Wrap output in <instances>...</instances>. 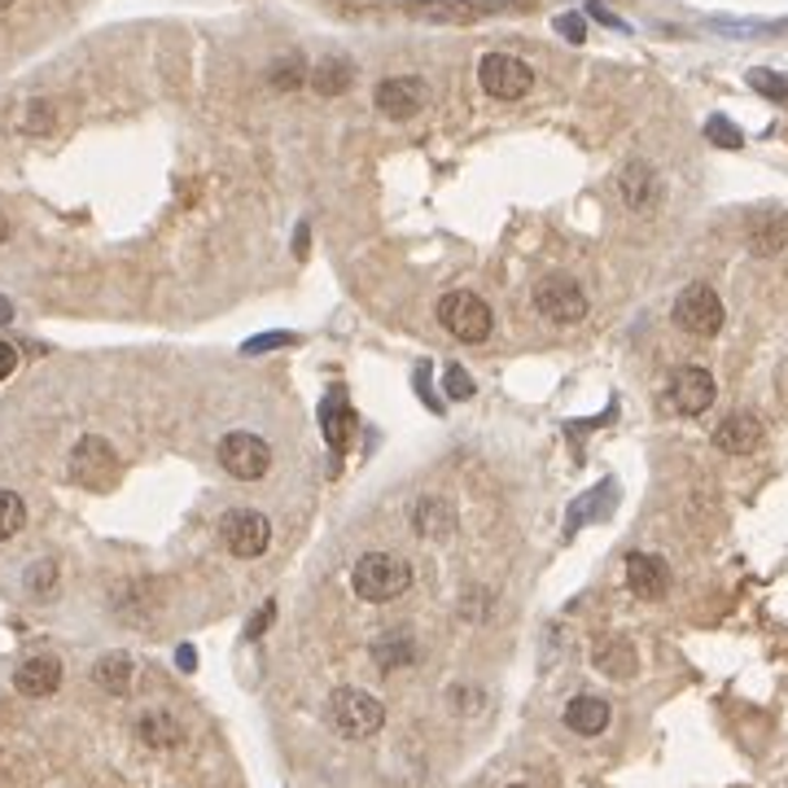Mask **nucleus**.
I'll list each match as a JSON object with an SVG mask.
<instances>
[{"label":"nucleus","mask_w":788,"mask_h":788,"mask_svg":"<svg viewBox=\"0 0 788 788\" xmlns=\"http://www.w3.org/2000/svg\"><path fill=\"white\" fill-rule=\"evenodd\" d=\"M350 587H355L359 600L386 605V600H395V596H403L412 587V569L395 553H364L350 569Z\"/></svg>","instance_id":"f257e3e1"},{"label":"nucleus","mask_w":788,"mask_h":788,"mask_svg":"<svg viewBox=\"0 0 788 788\" xmlns=\"http://www.w3.org/2000/svg\"><path fill=\"white\" fill-rule=\"evenodd\" d=\"M325 718H329V727H334L338 736H346V740H368V736L381 732L386 705H381L372 692H364V687H338V692L329 696V705H325Z\"/></svg>","instance_id":"f03ea898"},{"label":"nucleus","mask_w":788,"mask_h":788,"mask_svg":"<svg viewBox=\"0 0 788 788\" xmlns=\"http://www.w3.org/2000/svg\"><path fill=\"white\" fill-rule=\"evenodd\" d=\"M439 325L460 342H486L491 329H495V312H491L477 294L451 290V294H443V303H439Z\"/></svg>","instance_id":"7ed1b4c3"},{"label":"nucleus","mask_w":788,"mask_h":788,"mask_svg":"<svg viewBox=\"0 0 788 788\" xmlns=\"http://www.w3.org/2000/svg\"><path fill=\"white\" fill-rule=\"evenodd\" d=\"M477 84L495 102H522L535 88V71L522 57H513V53H486L477 62Z\"/></svg>","instance_id":"20e7f679"},{"label":"nucleus","mask_w":788,"mask_h":788,"mask_svg":"<svg viewBox=\"0 0 788 788\" xmlns=\"http://www.w3.org/2000/svg\"><path fill=\"white\" fill-rule=\"evenodd\" d=\"M671 321L692 338H714L723 329L727 312H723V298L710 285H687L675 298V307H671Z\"/></svg>","instance_id":"39448f33"},{"label":"nucleus","mask_w":788,"mask_h":788,"mask_svg":"<svg viewBox=\"0 0 788 788\" xmlns=\"http://www.w3.org/2000/svg\"><path fill=\"white\" fill-rule=\"evenodd\" d=\"M535 312L548 321V325H578L587 316V294L578 290V281H569L565 272H548L539 285H535Z\"/></svg>","instance_id":"423d86ee"},{"label":"nucleus","mask_w":788,"mask_h":788,"mask_svg":"<svg viewBox=\"0 0 788 788\" xmlns=\"http://www.w3.org/2000/svg\"><path fill=\"white\" fill-rule=\"evenodd\" d=\"M71 477L88 491H111L118 482V451L102 434H84L71 448Z\"/></svg>","instance_id":"0eeeda50"},{"label":"nucleus","mask_w":788,"mask_h":788,"mask_svg":"<svg viewBox=\"0 0 788 788\" xmlns=\"http://www.w3.org/2000/svg\"><path fill=\"white\" fill-rule=\"evenodd\" d=\"M220 464L237 482H259L272 469V448H267V439H259L250 430H232L220 439Z\"/></svg>","instance_id":"6e6552de"},{"label":"nucleus","mask_w":788,"mask_h":788,"mask_svg":"<svg viewBox=\"0 0 788 788\" xmlns=\"http://www.w3.org/2000/svg\"><path fill=\"white\" fill-rule=\"evenodd\" d=\"M220 539H224V548L232 553V557L254 561V557L267 553V544H272V526H267V517L254 513V508H232V513L220 517Z\"/></svg>","instance_id":"1a4fd4ad"},{"label":"nucleus","mask_w":788,"mask_h":788,"mask_svg":"<svg viewBox=\"0 0 788 788\" xmlns=\"http://www.w3.org/2000/svg\"><path fill=\"white\" fill-rule=\"evenodd\" d=\"M425 102H430V84L421 75H390V80H381L372 88V106L386 118H395V123L417 118V114L425 111Z\"/></svg>","instance_id":"9d476101"},{"label":"nucleus","mask_w":788,"mask_h":788,"mask_svg":"<svg viewBox=\"0 0 788 788\" xmlns=\"http://www.w3.org/2000/svg\"><path fill=\"white\" fill-rule=\"evenodd\" d=\"M618 193H622L627 211L649 216V211L662 202V176H658V167L644 162V158H631V162L622 167V176H618Z\"/></svg>","instance_id":"9b49d317"},{"label":"nucleus","mask_w":788,"mask_h":788,"mask_svg":"<svg viewBox=\"0 0 788 788\" xmlns=\"http://www.w3.org/2000/svg\"><path fill=\"white\" fill-rule=\"evenodd\" d=\"M718 386L710 377V368H696V364H683L671 381V408L679 417H701L710 403H714Z\"/></svg>","instance_id":"f8f14e48"},{"label":"nucleus","mask_w":788,"mask_h":788,"mask_svg":"<svg viewBox=\"0 0 788 788\" xmlns=\"http://www.w3.org/2000/svg\"><path fill=\"white\" fill-rule=\"evenodd\" d=\"M627 587L640 600H662L671 591V565L653 553H631L627 557Z\"/></svg>","instance_id":"ddd939ff"},{"label":"nucleus","mask_w":788,"mask_h":788,"mask_svg":"<svg viewBox=\"0 0 788 788\" xmlns=\"http://www.w3.org/2000/svg\"><path fill=\"white\" fill-rule=\"evenodd\" d=\"M13 687H18L22 696H31V701L53 696V692L62 687V662H57L53 653H35V658H27V662L13 671Z\"/></svg>","instance_id":"4468645a"},{"label":"nucleus","mask_w":788,"mask_h":788,"mask_svg":"<svg viewBox=\"0 0 788 788\" xmlns=\"http://www.w3.org/2000/svg\"><path fill=\"white\" fill-rule=\"evenodd\" d=\"M763 443V421L754 417V412H727L723 421H718V430H714V448L727 451V455H749V451H758Z\"/></svg>","instance_id":"2eb2a0df"},{"label":"nucleus","mask_w":788,"mask_h":788,"mask_svg":"<svg viewBox=\"0 0 788 788\" xmlns=\"http://www.w3.org/2000/svg\"><path fill=\"white\" fill-rule=\"evenodd\" d=\"M412 530L421 539H434V544H448L455 535V504L443 495H421L412 504Z\"/></svg>","instance_id":"dca6fc26"},{"label":"nucleus","mask_w":788,"mask_h":788,"mask_svg":"<svg viewBox=\"0 0 788 788\" xmlns=\"http://www.w3.org/2000/svg\"><path fill=\"white\" fill-rule=\"evenodd\" d=\"M350 430H355V412H350V399H346V390L334 386L329 395H325V403H321V434H325V443L334 448V455L350 448Z\"/></svg>","instance_id":"f3484780"},{"label":"nucleus","mask_w":788,"mask_h":788,"mask_svg":"<svg viewBox=\"0 0 788 788\" xmlns=\"http://www.w3.org/2000/svg\"><path fill=\"white\" fill-rule=\"evenodd\" d=\"M591 666L609 679H631L640 671V653H635L631 640L605 635V640H596V649H591Z\"/></svg>","instance_id":"a211bd4d"},{"label":"nucleus","mask_w":788,"mask_h":788,"mask_svg":"<svg viewBox=\"0 0 788 788\" xmlns=\"http://www.w3.org/2000/svg\"><path fill=\"white\" fill-rule=\"evenodd\" d=\"M565 727L574 732V736H600L605 727H609V718H613V710H609V701L605 696H591V692H582V696H574L569 705H565Z\"/></svg>","instance_id":"6ab92c4d"},{"label":"nucleus","mask_w":788,"mask_h":788,"mask_svg":"<svg viewBox=\"0 0 788 788\" xmlns=\"http://www.w3.org/2000/svg\"><path fill=\"white\" fill-rule=\"evenodd\" d=\"M136 736H140V745H149V749H176V745L185 740V723H180L171 710H145V714L136 718Z\"/></svg>","instance_id":"aec40b11"},{"label":"nucleus","mask_w":788,"mask_h":788,"mask_svg":"<svg viewBox=\"0 0 788 788\" xmlns=\"http://www.w3.org/2000/svg\"><path fill=\"white\" fill-rule=\"evenodd\" d=\"M350 84H355V62H350V57H342V53L321 57V62H316V71H312V88H316L321 97H342Z\"/></svg>","instance_id":"412c9836"},{"label":"nucleus","mask_w":788,"mask_h":788,"mask_svg":"<svg viewBox=\"0 0 788 788\" xmlns=\"http://www.w3.org/2000/svg\"><path fill=\"white\" fill-rule=\"evenodd\" d=\"M132 675H136V662H132L127 653H106V658H97V666H93V683H97L102 692H111V696H127V692H132Z\"/></svg>","instance_id":"4be33fe9"},{"label":"nucleus","mask_w":788,"mask_h":788,"mask_svg":"<svg viewBox=\"0 0 788 788\" xmlns=\"http://www.w3.org/2000/svg\"><path fill=\"white\" fill-rule=\"evenodd\" d=\"M372 662H377L381 671H403V666H412V662H417V644H412V635H403V631H386V635L372 644Z\"/></svg>","instance_id":"5701e85b"},{"label":"nucleus","mask_w":788,"mask_h":788,"mask_svg":"<svg viewBox=\"0 0 788 788\" xmlns=\"http://www.w3.org/2000/svg\"><path fill=\"white\" fill-rule=\"evenodd\" d=\"M417 18H434V22H469L482 9L477 4H455V0H425V4H408Z\"/></svg>","instance_id":"b1692460"},{"label":"nucleus","mask_w":788,"mask_h":788,"mask_svg":"<svg viewBox=\"0 0 788 788\" xmlns=\"http://www.w3.org/2000/svg\"><path fill=\"white\" fill-rule=\"evenodd\" d=\"M27 526V504L18 491H0V544H9Z\"/></svg>","instance_id":"393cba45"},{"label":"nucleus","mask_w":788,"mask_h":788,"mask_svg":"<svg viewBox=\"0 0 788 788\" xmlns=\"http://www.w3.org/2000/svg\"><path fill=\"white\" fill-rule=\"evenodd\" d=\"M267 80H272V88H298L303 80H312L307 71H303V62H298V53H290V57H281V62H272V71H267Z\"/></svg>","instance_id":"a878e982"},{"label":"nucleus","mask_w":788,"mask_h":788,"mask_svg":"<svg viewBox=\"0 0 788 788\" xmlns=\"http://www.w3.org/2000/svg\"><path fill=\"white\" fill-rule=\"evenodd\" d=\"M705 136H710V145H718V149H740V145H745V136L736 132V123L723 118V114H714V118L705 123Z\"/></svg>","instance_id":"bb28decb"},{"label":"nucleus","mask_w":788,"mask_h":788,"mask_svg":"<svg viewBox=\"0 0 788 788\" xmlns=\"http://www.w3.org/2000/svg\"><path fill=\"white\" fill-rule=\"evenodd\" d=\"M749 88L754 93H763V97H771V102H785L788 97V80L785 75H776V71H749Z\"/></svg>","instance_id":"cd10ccee"},{"label":"nucleus","mask_w":788,"mask_h":788,"mask_svg":"<svg viewBox=\"0 0 788 788\" xmlns=\"http://www.w3.org/2000/svg\"><path fill=\"white\" fill-rule=\"evenodd\" d=\"M57 587V565L53 561H35L27 569V591H35V596H49Z\"/></svg>","instance_id":"c85d7f7f"},{"label":"nucleus","mask_w":788,"mask_h":788,"mask_svg":"<svg viewBox=\"0 0 788 788\" xmlns=\"http://www.w3.org/2000/svg\"><path fill=\"white\" fill-rule=\"evenodd\" d=\"M49 127H53V106H49V102H27L22 132H49Z\"/></svg>","instance_id":"c756f323"},{"label":"nucleus","mask_w":788,"mask_h":788,"mask_svg":"<svg viewBox=\"0 0 788 788\" xmlns=\"http://www.w3.org/2000/svg\"><path fill=\"white\" fill-rule=\"evenodd\" d=\"M443 386H448V399H455V403H460V399H473V377H469L460 364H451Z\"/></svg>","instance_id":"7c9ffc66"},{"label":"nucleus","mask_w":788,"mask_h":788,"mask_svg":"<svg viewBox=\"0 0 788 788\" xmlns=\"http://www.w3.org/2000/svg\"><path fill=\"white\" fill-rule=\"evenodd\" d=\"M294 342V334H263V338H250L241 350L245 355H263V350H276V346H290Z\"/></svg>","instance_id":"2f4dec72"},{"label":"nucleus","mask_w":788,"mask_h":788,"mask_svg":"<svg viewBox=\"0 0 788 788\" xmlns=\"http://www.w3.org/2000/svg\"><path fill=\"white\" fill-rule=\"evenodd\" d=\"M557 31H561L569 44H582V40H587V27H582L578 13H561V18H557Z\"/></svg>","instance_id":"473e14b6"},{"label":"nucleus","mask_w":788,"mask_h":788,"mask_svg":"<svg viewBox=\"0 0 788 788\" xmlns=\"http://www.w3.org/2000/svg\"><path fill=\"white\" fill-rule=\"evenodd\" d=\"M272 618H276V605L267 600V605H263V613H259V618H254V622L245 627V635H250V640H259V635L267 631V622H272Z\"/></svg>","instance_id":"72a5a7b5"},{"label":"nucleus","mask_w":788,"mask_h":788,"mask_svg":"<svg viewBox=\"0 0 788 788\" xmlns=\"http://www.w3.org/2000/svg\"><path fill=\"white\" fill-rule=\"evenodd\" d=\"M13 368H18V350L9 342H0V377H9Z\"/></svg>","instance_id":"f704fd0d"},{"label":"nucleus","mask_w":788,"mask_h":788,"mask_svg":"<svg viewBox=\"0 0 788 788\" xmlns=\"http://www.w3.org/2000/svg\"><path fill=\"white\" fill-rule=\"evenodd\" d=\"M176 666H180V671H193V666H198V653H193V649L185 644V649L176 653Z\"/></svg>","instance_id":"c9c22d12"},{"label":"nucleus","mask_w":788,"mask_h":788,"mask_svg":"<svg viewBox=\"0 0 788 788\" xmlns=\"http://www.w3.org/2000/svg\"><path fill=\"white\" fill-rule=\"evenodd\" d=\"M9 321H13V307H9L4 298H0V325H9Z\"/></svg>","instance_id":"e433bc0d"},{"label":"nucleus","mask_w":788,"mask_h":788,"mask_svg":"<svg viewBox=\"0 0 788 788\" xmlns=\"http://www.w3.org/2000/svg\"><path fill=\"white\" fill-rule=\"evenodd\" d=\"M4 237H9V224H4V216H0V245H4Z\"/></svg>","instance_id":"4c0bfd02"},{"label":"nucleus","mask_w":788,"mask_h":788,"mask_svg":"<svg viewBox=\"0 0 788 788\" xmlns=\"http://www.w3.org/2000/svg\"><path fill=\"white\" fill-rule=\"evenodd\" d=\"M9 4H13V0H0V13H4V9H9Z\"/></svg>","instance_id":"58836bf2"},{"label":"nucleus","mask_w":788,"mask_h":788,"mask_svg":"<svg viewBox=\"0 0 788 788\" xmlns=\"http://www.w3.org/2000/svg\"><path fill=\"white\" fill-rule=\"evenodd\" d=\"M508 788H530V785H508Z\"/></svg>","instance_id":"ea45409f"}]
</instances>
